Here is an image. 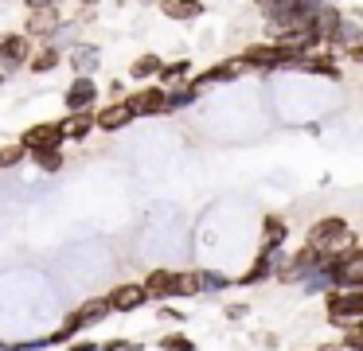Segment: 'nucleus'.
Here are the masks:
<instances>
[{
	"mask_svg": "<svg viewBox=\"0 0 363 351\" xmlns=\"http://www.w3.org/2000/svg\"><path fill=\"white\" fill-rule=\"evenodd\" d=\"M347 242H352V230H347V223L340 215H328V218H316L313 226H308V238L305 246L316 250V254H336V250H344Z\"/></svg>",
	"mask_w": 363,
	"mask_h": 351,
	"instance_id": "f257e3e1",
	"label": "nucleus"
},
{
	"mask_svg": "<svg viewBox=\"0 0 363 351\" xmlns=\"http://www.w3.org/2000/svg\"><path fill=\"white\" fill-rule=\"evenodd\" d=\"M363 289H328V320L336 328H359Z\"/></svg>",
	"mask_w": 363,
	"mask_h": 351,
	"instance_id": "f03ea898",
	"label": "nucleus"
},
{
	"mask_svg": "<svg viewBox=\"0 0 363 351\" xmlns=\"http://www.w3.org/2000/svg\"><path fill=\"white\" fill-rule=\"evenodd\" d=\"M16 145L24 148V152H43V148H63L67 137H63V129H59V121H35L20 133Z\"/></svg>",
	"mask_w": 363,
	"mask_h": 351,
	"instance_id": "7ed1b4c3",
	"label": "nucleus"
},
{
	"mask_svg": "<svg viewBox=\"0 0 363 351\" xmlns=\"http://www.w3.org/2000/svg\"><path fill=\"white\" fill-rule=\"evenodd\" d=\"M28 59H32V39H28L24 31L0 35V74H4V70H20Z\"/></svg>",
	"mask_w": 363,
	"mask_h": 351,
	"instance_id": "20e7f679",
	"label": "nucleus"
},
{
	"mask_svg": "<svg viewBox=\"0 0 363 351\" xmlns=\"http://www.w3.org/2000/svg\"><path fill=\"white\" fill-rule=\"evenodd\" d=\"M129 109H133L137 117L141 113H149V117H164L168 113V90H160L157 82L152 86H145V90H137V94H129Z\"/></svg>",
	"mask_w": 363,
	"mask_h": 351,
	"instance_id": "39448f33",
	"label": "nucleus"
},
{
	"mask_svg": "<svg viewBox=\"0 0 363 351\" xmlns=\"http://www.w3.org/2000/svg\"><path fill=\"white\" fill-rule=\"evenodd\" d=\"M94 101H98V82L94 78H74V82L67 86V94H63L67 113H86V109H94Z\"/></svg>",
	"mask_w": 363,
	"mask_h": 351,
	"instance_id": "423d86ee",
	"label": "nucleus"
},
{
	"mask_svg": "<svg viewBox=\"0 0 363 351\" xmlns=\"http://www.w3.org/2000/svg\"><path fill=\"white\" fill-rule=\"evenodd\" d=\"M110 316V301H106V296H94V301H82L79 308L71 312V316H67V332H79V328H90V324H98V320H106Z\"/></svg>",
	"mask_w": 363,
	"mask_h": 351,
	"instance_id": "0eeeda50",
	"label": "nucleus"
},
{
	"mask_svg": "<svg viewBox=\"0 0 363 351\" xmlns=\"http://www.w3.org/2000/svg\"><path fill=\"white\" fill-rule=\"evenodd\" d=\"M238 70H242V67H238L235 59H223V62H215V67H207V70H199V74H191V78H188V86H191V90H199V94H203L207 86L235 82V78H238Z\"/></svg>",
	"mask_w": 363,
	"mask_h": 351,
	"instance_id": "6e6552de",
	"label": "nucleus"
},
{
	"mask_svg": "<svg viewBox=\"0 0 363 351\" xmlns=\"http://www.w3.org/2000/svg\"><path fill=\"white\" fill-rule=\"evenodd\" d=\"M129 121H137V113L129 109V101H110L106 109H98V113H94V125H98V129H106V133L125 129Z\"/></svg>",
	"mask_w": 363,
	"mask_h": 351,
	"instance_id": "1a4fd4ad",
	"label": "nucleus"
},
{
	"mask_svg": "<svg viewBox=\"0 0 363 351\" xmlns=\"http://www.w3.org/2000/svg\"><path fill=\"white\" fill-rule=\"evenodd\" d=\"M106 301H110V312H133V308H141L149 296H145V289L137 285V281H129V285H118V289H113Z\"/></svg>",
	"mask_w": 363,
	"mask_h": 351,
	"instance_id": "9d476101",
	"label": "nucleus"
},
{
	"mask_svg": "<svg viewBox=\"0 0 363 351\" xmlns=\"http://www.w3.org/2000/svg\"><path fill=\"white\" fill-rule=\"evenodd\" d=\"M285 234H289L285 218H277V215L262 218V254H277V250L285 246Z\"/></svg>",
	"mask_w": 363,
	"mask_h": 351,
	"instance_id": "9b49d317",
	"label": "nucleus"
},
{
	"mask_svg": "<svg viewBox=\"0 0 363 351\" xmlns=\"http://www.w3.org/2000/svg\"><path fill=\"white\" fill-rule=\"evenodd\" d=\"M55 31H59L55 8H43V12H32V16H28V28H24L28 39H32V35H48V43H51V39H55Z\"/></svg>",
	"mask_w": 363,
	"mask_h": 351,
	"instance_id": "f8f14e48",
	"label": "nucleus"
},
{
	"mask_svg": "<svg viewBox=\"0 0 363 351\" xmlns=\"http://www.w3.org/2000/svg\"><path fill=\"white\" fill-rule=\"evenodd\" d=\"M160 12L168 16V20H199L203 16V0H157Z\"/></svg>",
	"mask_w": 363,
	"mask_h": 351,
	"instance_id": "ddd939ff",
	"label": "nucleus"
},
{
	"mask_svg": "<svg viewBox=\"0 0 363 351\" xmlns=\"http://www.w3.org/2000/svg\"><path fill=\"white\" fill-rule=\"evenodd\" d=\"M59 129H63L67 140H86L90 129H94V109H86V113H67L59 121Z\"/></svg>",
	"mask_w": 363,
	"mask_h": 351,
	"instance_id": "4468645a",
	"label": "nucleus"
},
{
	"mask_svg": "<svg viewBox=\"0 0 363 351\" xmlns=\"http://www.w3.org/2000/svg\"><path fill=\"white\" fill-rule=\"evenodd\" d=\"M191 78V62L180 59V62H164V67L157 70V86L160 90H176V86H184Z\"/></svg>",
	"mask_w": 363,
	"mask_h": 351,
	"instance_id": "2eb2a0df",
	"label": "nucleus"
},
{
	"mask_svg": "<svg viewBox=\"0 0 363 351\" xmlns=\"http://www.w3.org/2000/svg\"><path fill=\"white\" fill-rule=\"evenodd\" d=\"M98 62H102L98 47H90V43L71 47V67H74V74H79V78H90V74L98 70Z\"/></svg>",
	"mask_w": 363,
	"mask_h": 351,
	"instance_id": "dca6fc26",
	"label": "nucleus"
},
{
	"mask_svg": "<svg viewBox=\"0 0 363 351\" xmlns=\"http://www.w3.org/2000/svg\"><path fill=\"white\" fill-rule=\"evenodd\" d=\"M297 70H308V74H328V78H340V62H336V55L332 51H324V55H305L301 59V67Z\"/></svg>",
	"mask_w": 363,
	"mask_h": 351,
	"instance_id": "f3484780",
	"label": "nucleus"
},
{
	"mask_svg": "<svg viewBox=\"0 0 363 351\" xmlns=\"http://www.w3.org/2000/svg\"><path fill=\"white\" fill-rule=\"evenodd\" d=\"M59 62H63V51H59L55 43H48V47H40V51H35L24 67L32 70V74H48V70H55Z\"/></svg>",
	"mask_w": 363,
	"mask_h": 351,
	"instance_id": "a211bd4d",
	"label": "nucleus"
},
{
	"mask_svg": "<svg viewBox=\"0 0 363 351\" xmlns=\"http://www.w3.org/2000/svg\"><path fill=\"white\" fill-rule=\"evenodd\" d=\"M199 293V269H172V296H196Z\"/></svg>",
	"mask_w": 363,
	"mask_h": 351,
	"instance_id": "6ab92c4d",
	"label": "nucleus"
},
{
	"mask_svg": "<svg viewBox=\"0 0 363 351\" xmlns=\"http://www.w3.org/2000/svg\"><path fill=\"white\" fill-rule=\"evenodd\" d=\"M164 67L160 62V55H152V51H145L141 59H133V67H129V78L133 82H145V78H157V70Z\"/></svg>",
	"mask_w": 363,
	"mask_h": 351,
	"instance_id": "aec40b11",
	"label": "nucleus"
},
{
	"mask_svg": "<svg viewBox=\"0 0 363 351\" xmlns=\"http://www.w3.org/2000/svg\"><path fill=\"white\" fill-rule=\"evenodd\" d=\"M141 289L145 296H172V269H152Z\"/></svg>",
	"mask_w": 363,
	"mask_h": 351,
	"instance_id": "412c9836",
	"label": "nucleus"
},
{
	"mask_svg": "<svg viewBox=\"0 0 363 351\" xmlns=\"http://www.w3.org/2000/svg\"><path fill=\"white\" fill-rule=\"evenodd\" d=\"M196 101H199V90H191V86L184 82V86H176V90H168V113H180V109L196 106Z\"/></svg>",
	"mask_w": 363,
	"mask_h": 351,
	"instance_id": "4be33fe9",
	"label": "nucleus"
},
{
	"mask_svg": "<svg viewBox=\"0 0 363 351\" xmlns=\"http://www.w3.org/2000/svg\"><path fill=\"white\" fill-rule=\"evenodd\" d=\"M35 160V168L40 172H48V176H55L59 168H63V152L59 148H43V152H28Z\"/></svg>",
	"mask_w": 363,
	"mask_h": 351,
	"instance_id": "5701e85b",
	"label": "nucleus"
},
{
	"mask_svg": "<svg viewBox=\"0 0 363 351\" xmlns=\"http://www.w3.org/2000/svg\"><path fill=\"white\" fill-rule=\"evenodd\" d=\"M230 281L223 277V273H215V269H199V293H223Z\"/></svg>",
	"mask_w": 363,
	"mask_h": 351,
	"instance_id": "b1692460",
	"label": "nucleus"
},
{
	"mask_svg": "<svg viewBox=\"0 0 363 351\" xmlns=\"http://www.w3.org/2000/svg\"><path fill=\"white\" fill-rule=\"evenodd\" d=\"M160 351H196V343L184 332H168V335H160Z\"/></svg>",
	"mask_w": 363,
	"mask_h": 351,
	"instance_id": "393cba45",
	"label": "nucleus"
},
{
	"mask_svg": "<svg viewBox=\"0 0 363 351\" xmlns=\"http://www.w3.org/2000/svg\"><path fill=\"white\" fill-rule=\"evenodd\" d=\"M24 156H28V152H24L20 145H4V148H0V168H16Z\"/></svg>",
	"mask_w": 363,
	"mask_h": 351,
	"instance_id": "a878e982",
	"label": "nucleus"
},
{
	"mask_svg": "<svg viewBox=\"0 0 363 351\" xmlns=\"http://www.w3.org/2000/svg\"><path fill=\"white\" fill-rule=\"evenodd\" d=\"M160 320H176V324H184V312L172 308V304H164V308H160Z\"/></svg>",
	"mask_w": 363,
	"mask_h": 351,
	"instance_id": "bb28decb",
	"label": "nucleus"
},
{
	"mask_svg": "<svg viewBox=\"0 0 363 351\" xmlns=\"http://www.w3.org/2000/svg\"><path fill=\"white\" fill-rule=\"evenodd\" d=\"M227 316L230 320H242L246 316V304H227Z\"/></svg>",
	"mask_w": 363,
	"mask_h": 351,
	"instance_id": "cd10ccee",
	"label": "nucleus"
},
{
	"mask_svg": "<svg viewBox=\"0 0 363 351\" xmlns=\"http://www.w3.org/2000/svg\"><path fill=\"white\" fill-rule=\"evenodd\" d=\"M110 101H125V90H121V82H110Z\"/></svg>",
	"mask_w": 363,
	"mask_h": 351,
	"instance_id": "c85d7f7f",
	"label": "nucleus"
},
{
	"mask_svg": "<svg viewBox=\"0 0 363 351\" xmlns=\"http://www.w3.org/2000/svg\"><path fill=\"white\" fill-rule=\"evenodd\" d=\"M71 351H98V343H82V340H71Z\"/></svg>",
	"mask_w": 363,
	"mask_h": 351,
	"instance_id": "c756f323",
	"label": "nucleus"
},
{
	"mask_svg": "<svg viewBox=\"0 0 363 351\" xmlns=\"http://www.w3.org/2000/svg\"><path fill=\"white\" fill-rule=\"evenodd\" d=\"M82 8H94V4H102V0H79Z\"/></svg>",
	"mask_w": 363,
	"mask_h": 351,
	"instance_id": "7c9ffc66",
	"label": "nucleus"
},
{
	"mask_svg": "<svg viewBox=\"0 0 363 351\" xmlns=\"http://www.w3.org/2000/svg\"><path fill=\"white\" fill-rule=\"evenodd\" d=\"M0 86H4V74H0Z\"/></svg>",
	"mask_w": 363,
	"mask_h": 351,
	"instance_id": "2f4dec72",
	"label": "nucleus"
},
{
	"mask_svg": "<svg viewBox=\"0 0 363 351\" xmlns=\"http://www.w3.org/2000/svg\"><path fill=\"white\" fill-rule=\"evenodd\" d=\"M145 4H152V0H145Z\"/></svg>",
	"mask_w": 363,
	"mask_h": 351,
	"instance_id": "473e14b6",
	"label": "nucleus"
}]
</instances>
